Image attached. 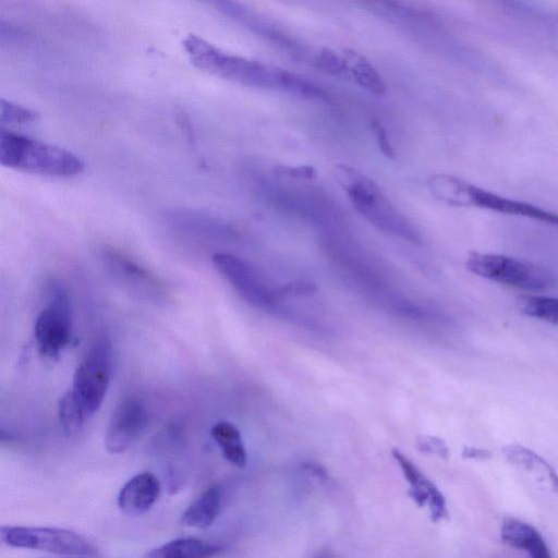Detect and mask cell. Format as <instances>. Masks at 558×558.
Listing matches in <instances>:
<instances>
[{
  "label": "cell",
  "instance_id": "obj_10",
  "mask_svg": "<svg viewBox=\"0 0 558 558\" xmlns=\"http://www.w3.org/2000/svg\"><path fill=\"white\" fill-rule=\"evenodd\" d=\"M148 424L147 408L136 397H126L113 410L105 435L109 452H124L145 430Z\"/></svg>",
  "mask_w": 558,
  "mask_h": 558
},
{
  "label": "cell",
  "instance_id": "obj_20",
  "mask_svg": "<svg viewBox=\"0 0 558 558\" xmlns=\"http://www.w3.org/2000/svg\"><path fill=\"white\" fill-rule=\"evenodd\" d=\"M88 417L72 390L66 391L58 402L60 427L66 436L77 434Z\"/></svg>",
  "mask_w": 558,
  "mask_h": 558
},
{
  "label": "cell",
  "instance_id": "obj_8",
  "mask_svg": "<svg viewBox=\"0 0 558 558\" xmlns=\"http://www.w3.org/2000/svg\"><path fill=\"white\" fill-rule=\"evenodd\" d=\"M111 374V345L107 340L97 341L78 363L71 389L87 416H92L99 410L108 390Z\"/></svg>",
  "mask_w": 558,
  "mask_h": 558
},
{
  "label": "cell",
  "instance_id": "obj_16",
  "mask_svg": "<svg viewBox=\"0 0 558 558\" xmlns=\"http://www.w3.org/2000/svg\"><path fill=\"white\" fill-rule=\"evenodd\" d=\"M222 504V489L219 485L208 487L182 513L184 525L195 529L209 527L218 517Z\"/></svg>",
  "mask_w": 558,
  "mask_h": 558
},
{
  "label": "cell",
  "instance_id": "obj_2",
  "mask_svg": "<svg viewBox=\"0 0 558 558\" xmlns=\"http://www.w3.org/2000/svg\"><path fill=\"white\" fill-rule=\"evenodd\" d=\"M0 161L15 170L58 178L75 177L85 169L84 160L72 151L3 128Z\"/></svg>",
  "mask_w": 558,
  "mask_h": 558
},
{
  "label": "cell",
  "instance_id": "obj_23",
  "mask_svg": "<svg viewBox=\"0 0 558 558\" xmlns=\"http://www.w3.org/2000/svg\"><path fill=\"white\" fill-rule=\"evenodd\" d=\"M317 65L327 73L344 76L345 65L342 51L324 48L317 56Z\"/></svg>",
  "mask_w": 558,
  "mask_h": 558
},
{
  "label": "cell",
  "instance_id": "obj_12",
  "mask_svg": "<svg viewBox=\"0 0 558 558\" xmlns=\"http://www.w3.org/2000/svg\"><path fill=\"white\" fill-rule=\"evenodd\" d=\"M165 220L174 231L196 239L221 240L232 236L229 226L194 209H171L165 214Z\"/></svg>",
  "mask_w": 558,
  "mask_h": 558
},
{
  "label": "cell",
  "instance_id": "obj_9",
  "mask_svg": "<svg viewBox=\"0 0 558 558\" xmlns=\"http://www.w3.org/2000/svg\"><path fill=\"white\" fill-rule=\"evenodd\" d=\"M213 263L246 302L265 311L276 307L278 292L271 291L248 263L228 253L214 254Z\"/></svg>",
  "mask_w": 558,
  "mask_h": 558
},
{
  "label": "cell",
  "instance_id": "obj_27",
  "mask_svg": "<svg viewBox=\"0 0 558 558\" xmlns=\"http://www.w3.org/2000/svg\"><path fill=\"white\" fill-rule=\"evenodd\" d=\"M316 291V287L313 283L310 282H290L286 286L281 287L277 292L279 295H287V294H295V295H304L310 294Z\"/></svg>",
  "mask_w": 558,
  "mask_h": 558
},
{
  "label": "cell",
  "instance_id": "obj_22",
  "mask_svg": "<svg viewBox=\"0 0 558 558\" xmlns=\"http://www.w3.org/2000/svg\"><path fill=\"white\" fill-rule=\"evenodd\" d=\"M0 119L2 124L26 125L35 122L37 112L10 100H0Z\"/></svg>",
  "mask_w": 558,
  "mask_h": 558
},
{
  "label": "cell",
  "instance_id": "obj_7",
  "mask_svg": "<svg viewBox=\"0 0 558 558\" xmlns=\"http://www.w3.org/2000/svg\"><path fill=\"white\" fill-rule=\"evenodd\" d=\"M34 337L38 353L57 360L72 338V308L62 286L51 283L46 306L39 312L34 324Z\"/></svg>",
  "mask_w": 558,
  "mask_h": 558
},
{
  "label": "cell",
  "instance_id": "obj_15",
  "mask_svg": "<svg viewBox=\"0 0 558 558\" xmlns=\"http://www.w3.org/2000/svg\"><path fill=\"white\" fill-rule=\"evenodd\" d=\"M502 542L535 558H549V548L539 532L529 523L515 518L504 520L500 527Z\"/></svg>",
  "mask_w": 558,
  "mask_h": 558
},
{
  "label": "cell",
  "instance_id": "obj_4",
  "mask_svg": "<svg viewBox=\"0 0 558 558\" xmlns=\"http://www.w3.org/2000/svg\"><path fill=\"white\" fill-rule=\"evenodd\" d=\"M335 178L348 193L353 207L372 225L404 240L420 241L416 230L393 209L371 178L342 165L337 166Z\"/></svg>",
  "mask_w": 558,
  "mask_h": 558
},
{
  "label": "cell",
  "instance_id": "obj_14",
  "mask_svg": "<svg viewBox=\"0 0 558 558\" xmlns=\"http://www.w3.org/2000/svg\"><path fill=\"white\" fill-rule=\"evenodd\" d=\"M504 456L510 464L545 485L558 496V474L536 452L522 445L511 444L504 448Z\"/></svg>",
  "mask_w": 558,
  "mask_h": 558
},
{
  "label": "cell",
  "instance_id": "obj_21",
  "mask_svg": "<svg viewBox=\"0 0 558 558\" xmlns=\"http://www.w3.org/2000/svg\"><path fill=\"white\" fill-rule=\"evenodd\" d=\"M519 306L525 315L558 326V298L525 295Z\"/></svg>",
  "mask_w": 558,
  "mask_h": 558
},
{
  "label": "cell",
  "instance_id": "obj_1",
  "mask_svg": "<svg viewBox=\"0 0 558 558\" xmlns=\"http://www.w3.org/2000/svg\"><path fill=\"white\" fill-rule=\"evenodd\" d=\"M191 63L215 76L256 88L279 89L312 98L317 92L313 82L260 61L222 51L205 39L190 34L182 41Z\"/></svg>",
  "mask_w": 558,
  "mask_h": 558
},
{
  "label": "cell",
  "instance_id": "obj_17",
  "mask_svg": "<svg viewBox=\"0 0 558 558\" xmlns=\"http://www.w3.org/2000/svg\"><path fill=\"white\" fill-rule=\"evenodd\" d=\"M223 550L220 544L209 543L196 537L172 539L147 551L148 558H203L211 557Z\"/></svg>",
  "mask_w": 558,
  "mask_h": 558
},
{
  "label": "cell",
  "instance_id": "obj_28",
  "mask_svg": "<svg viewBox=\"0 0 558 558\" xmlns=\"http://www.w3.org/2000/svg\"><path fill=\"white\" fill-rule=\"evenodd\" d=\"M492 452L476 447H464L462 450V457L466 459L485 460L489 459Z\"/></svg>",
  "mask_w": 558,
  "mask_h": 558
},
{
  "label": "cell",
  "instance_id": "obj_5",
  "mask_svg": "<svg viewBox=\"0 0 558 558\" xmlns=\"http://www.w3.org/2000/svg\"><path fill=\"white\" fill-rule=\"evenodd\" d=\"M465 265L476 276L530 292L547 290L555 283L546 268L507 255L472 253Z\"/></svg>",
  "mask_w": 558,
  "mask_h": 558
},
{
  "label": "cell",
  "instance_id": "obj_19",
  "mask_svg": "<svg viewBox=\"0 0 558 558\" xmlns=\"http://www.w3.org/2000/svg\"><path fill=\"white\" fill-rule=\"evenodd\" d=\"M210 435L228 462L238 468L246 465L247 454L241 438V433L236 426L229 422L221 421L211 427Z\"/></svg>",
  "mask_w": 558,
  "mask_h": 558
},
{
  "label": "cell",
  "instance_id": "obj_25",
  "mask_svg": "<svg viewBox=\"0 0 558 558\" xmlns=\"http://www.w3.org/2000/svg\"><path fill=\"white\" fill-rule=\"evenodd\" d=\"M280 175H286L295 179H313L316 175V171L311 166H299V167H287L281 166L277 170Z\"/></svg>",
  "mask_w": 558,
  "mask_h": 558
},
{
  "label": "cell",
  "instance_id": "obj_6",
  "mask_svg": "<svg viewBox=\"0 0 558 558\" xmlns=\"http://www.w3.org/2000/svg\"><path fill=\"white\" fill-rule=\"evenodd\" d=\"M1 541L11 547L62 556L98 557L97 547L85 536L60 527L3 525Z\"/></svg>",
  "mask_w": 558,
  "mask_h": 558
},
{
  "label": "cell",
  "instance_id": "obj_11",
  "mask_svg": "<svg viewBox=\"0 0 558 558\" xmlns=\"http://www.w3.org/2000/svg\"><path fill=\"white\" fill-rule=\"evenodd\" d=\"M101 258L109 271L126 287L155 299L167 296V284L124 252L104 247Z\"/></svg>",
  "mask_w": 558,
  "mask_h": 558
},
{
  "label": "cell",
  "instance_id": "obj_30",
  "mask_svg": "<svg viewBox=\"0 0 558 558\" xmlns=\"http://www.w3.org/2000/svg\"><path fill=\"white\" fill-rule=\"evenodd\" d=\"M304 468L310 471L311 473H313L314 475L318 476V477H325L326 476V471L324 468H322L320 465L316 464V463H306L304 464Z\"/></svg>",
  "mask_w": 558,
  "mask_h": 558
},
{
  "label": "cell",
  "instance_id": "obj_24",
  "mask_svg": "<svg viewBox=\"0 0 558 558\" xmlns=\"http://www.w3.org/2000/svg\"><path fill=\"white\" fill-rule=\"evenodd\" d=\"M417 446L423 452L432 453L442 459H447L449 457L448 447L437 437L421 436L417 438Z\"/></svg>",
  "mask_w": 558,
  "mask_h": 558
},
{
  "label": "cell",
  "instance_id": "obj_26",
  "mask_svg": "<svg viewBox=\"0 0 558 558\" xmlns=\"http://www.w3.org/2000/svg\"><path fill=\"white\" fill-rule=\"evenodd\" d=\"M373 130L376 134L378 147L380 151L390 159L396 158L395 149L388 138L386 130L377 122L373 123Z\"/></svg>",
  "mask_w": 558,
  "mask_h": 558
},
{
  "label": "cell",
  "instance_id": "obj_3",
  "mask_svg": "<svg viewBox=\"0 0 558 558\" xmlns=\"http://www.w3.org/2000/svg\"><path fill=\"white\" fill-rule=\"evenodd\" d=\"M428 186L437 199L452 206L483 208L558 228L557 213L495 194L453 175L435 174L429 179Z\"/></svg>",
  "mask_w": 558,
  "mask_h": 558
},
{
  "label": "cell",
  "instance_id": "obj_13",
  "mask_svg": "<svg viewBox=\"0 0 558 558\" xmlns=\"http://www.w3.org/2000/svg\"><path fill=\"white\" fill-rule=\"evenodd\" d=\"M160 490V482L154 473H137L122 486L118 496L119 508L126 514H143L155 505Z\"/></svg>",
  "mask_w": 558,
  "mask_h": 558
},
{
  "label": "cell",
  "instance_id": "obj_18",
  "mask_svg": "<svg viewBox=\"0 0 558 558\" xmlns=\"http://www.w3.org/2000/svg\"><path fill=\"white\" fill-rule=\"evenodd\" d=\"M345 73L344 77H351L360 87L375 95L386 92V83L374 65L356 51L343 49Z\"/></svg>",
  "mask_w": 558,
  "mask_h": 558
},
{
  "label": "cell",
  "instance_id": "obj_29",
  "mask_svg": "<svg viewBox=\"0 0 558 558\" xmlns=\"http://www.w3.org/2000/svg\"><path fill=\"white\" fill-rule=\"evenodd\" d=\"M177 118H178V122H179L180 126L182 128L183 132L186 134V136H189L191 140H193V132H192V126H191L189 118L185 116V113L182 110H180V112H178Z\"/></svg>",
  "mask_w": 558,
  "mask_h": 558
}]
</instances>
